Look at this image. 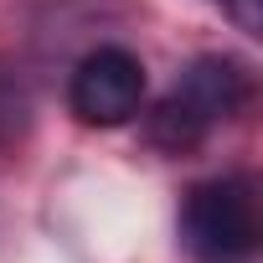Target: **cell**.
<instances>
[{
  "label": "cell",
  "mask_w": 263,
  "mask_h": 263,
  "mask_svg": "<svg viewBox=\"0 0 263 263\" xmlns=\"http://www.w3.org/2000/svg\"><path fill=\"white\" fill-rule=\"evenodd\" d=\"M242 103H248V72H242V62H232V57H196L176 78V88L155 103L150 140L160 150H171V155H186V150H196L206 140L212 124L232 119Z\"/></svg>",
  "instance_id": "1"
},
{
  "label": "cell",
  "mask_w": 263,
  "mask_h": 263,
  "mask_svg": "<svg viewBox=\"0 0 263 263\" xmlns=\"http://www.w3.org/2000/svg\"><path fill=\"white\" fill-rule=\"evenodd\" d=\"M67 103L93 129H119L140 114L145 103V62L124 47H98L72 67Z\"/></svg>",
  "instance_id": "3"
},
{
  "label": "cell",
  "mask_w": 263,
  "mask_h": 263,
  "mask_svg": "<svg viewBox=\"0 0 263 263\" xmlns=\"http://www.w3.org/2000/svg\"><path fill=\"white\" fill-rule=\"evenodd\" d=\"M181 237L196 263H248L258 253V191L248 176H212L181 206Z\"/></svg>",
  "instance_id": "2"
},
{
  "label": "cell",
  "mask_w": 263,
  "mask_h": 263,
  "mask_svg": "<svg viewBox=\"0 0 263 263\" xmlns=\"http://www.w3.org/2000/svg\"><path fill=\"white\" fill-rule=\"evenodd\" d=\"M222 6H227V16L237 21V31H248V36L263 31V11H258V0H222Z\"/></svg>",
  "instance_id": "4"
}]
</instances>
